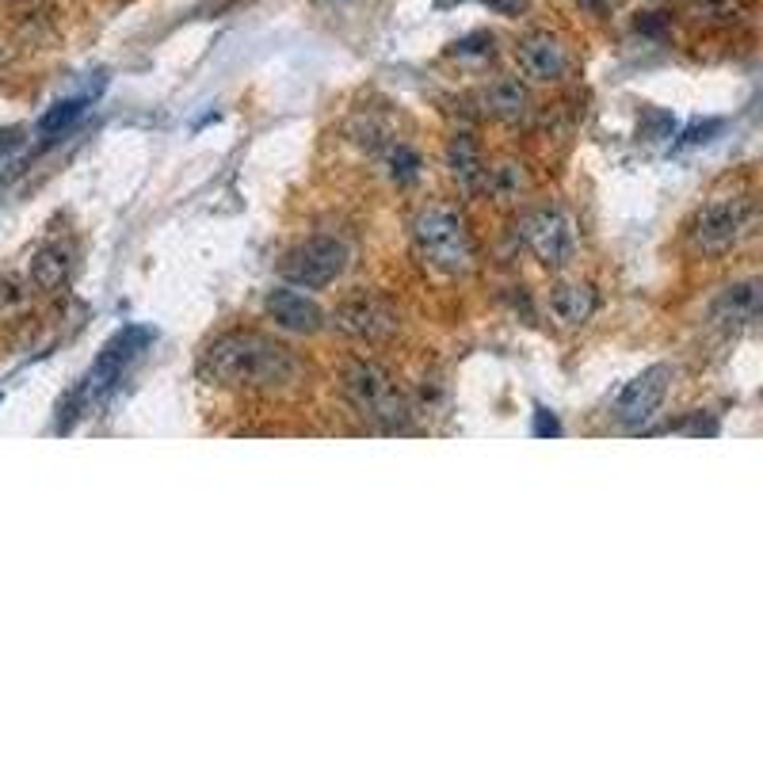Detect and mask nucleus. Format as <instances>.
Returning a JSON list of instances; mask_svg holds the SVG:
<instances>
[{"label": "nucleus", "instance_id": "13", "mask_svg": "<svg viewBox=\"0 0 763 763\" xmlns=\"http://www.w3.org/2000/svg\"><path fill=\"white\" fill-rule=\"evenodd\" d=\"M268 313H271V321L290 332H317L324 324V313L313 298L298 295V290H282V287L268 295Z\"/></svg>", "mask_w": 763, "mask_h": 763}, {"label": "nucleus", "instance_id": "29", "mask_svg": "<svg viewBox=\"0 0 763 763\" xmlns=\"http://www.w3.org/2000/svg\"><path fill=\"white\" fill-rule=\"evenodd\" d=\"M577 4H580V8H591V12H599V8H604L607 0H577Z\"/></svg>", "mask_w": 763, "mask_h": 763}, {"label": "nucleus", "instance_id": "5", "mask_svg": "<svg viewBox=\"0 0 763 763\" xmlns=\"http://www.w3.org/2000/svg\"><path fill=\"white\" fill-rule=\"evenodd\" d=\"M752 229V207L744 199H714L707 207L694 210L688 234L691 245L702 256H725L729 248L744 241V234Z\"/></svg>", "mask_w": 763, "mask_h": 763}, {"label": "nucleus", "instance_id": "22", "mask_svg": "<svg viewBox=\"0 0 763 763\" xmlns=\"http://www.w3.org/2000/svg\"><path fill=\"white\" fill-rule=\"evenodd\" d=\"M454 58H493V35H485V31H474V35L458 39L451 47Z\"/></svg>", "mask_w": 763, "mask_h": 763}, {"label": "nucleus", "instance_id": "20", "mask_svg": "<svg viewBox=\"0 0 763 763\" xmlns=\"http://www.w3.org/2000/svg\"><path fill=\"white\" fill-rule=\"evenodd\" d=\"M691 12L707 23H736L744 16L741 0H691Z\"/></svg>", "mask_w": 763, "mask_h": 763}, {"label": "nucleus", "instance_id": "27", "mask_svg": "<svg viewBox=\"0 0 763 763\" xmlns=\"http://www.w3.org/2000/svg\"><path fill=\"white\" fill-rule=\"evenodd\" d=\"M664 28H668V20H664L660 12H646V16L638 20V31H646V35H660Z\"/></svg>", "mask_w": 763, "mask_h": 763}, {"label": "nucleus", "instance_id": "31", "mask_svg": "<svg viewBox=\"0 0 763 763\" xmlns=\"http://www.w3.org/2000/svg\"><path fill=\"white\" fill-rule=\"evenodd\" d=\"M337 4H344V0H337Z\"/></svg>", "mask_w": 763, "mask_h": 763}, {"label": "nucleus", "instance_id": "19", "mask_svg": "<svg viewBox=\"0 0 763 763\" xmlns=\"http://www.w3.org/2000/svg\"><path fill=\"white\" fill-rule=\"evenodd\" d=\"M84 107H89V100H81V96L54 104V107L47 111V115L39 118V138H42V142H58V138H62V134L76 123V118L84 115Z\"/></svg>", "mask_w": 763, "mask_h": 763}, {"label": "nucleus", "instance_id": "3", "mask_svg": "<svg viewBox=\"0 0 763 763\" xmlns=\"http://www.w3.org/2000/svg\"><path fill=\"white\" fill-rule=\"evenodd\" d=\"M344 393L355 405V413L363 420H371L382 432H405L409 420H413V409H409V398L398 390L393 374L379 363H351L344 374Z\"/></svg>", "mask_w": 763, "mask_h": 763}, {"label": "nucleus", "instance_id": "26", "mask_svg": "<svg viewBox=\"0 0 763 763\" xmlns=\"http://www.w3.org/2000/svg\"><path fill=\"white\" fill-rule=\"evenodd\" d=\"M482 4L493 8L496 16H508V20H516V16L527 12V4L530 0H482Z\"/></svg>", "mask_w": 763, "mask_h": 763}, {"label": "nucleus", "instance_id": "8", "mask_svg": "<svg viewBox=\"0 0 763 763\" xmlns=\"http://www.w3.org/2000/svg\"><path fill=\"white\" fill-rule=\"evenodd\" d=\"M519 237L527 241L538 264L546 268H565L577 252V237H573V221L557 207H538L519 221Z\"/></svg>", "mask_w": 763, "mask_h": 763}, {"label": "nucleus", "instance_id": "12", "mask_svg": "<svg viewBox=\"0 0 763 763\" xmlns=\"http://www.w3.org/2000/svg\"><path fill=\"white\" fill-rule=\"evenodd\" d=\"M760 306H763L760 282L744 279V282H733V287H725L722 295H718L710 317H714L718 324H725V329H744V324H752L760 317Z\"/></svg>", "mask_w": 763, "mask_h": 763}, {"label": "nucleus", "instance_id": "7", "mask_svg": "<svg viewBox=\"0 0 763 763\" xmlns=\"http://www.w3.org/2000/svg\"><path fill=\"white\" fill-rule=\"evenodd\" d=\"M348 268V248L337 237H313V241L298 245L295 252L282 260V276L295 287L321 290L329 282H337L340 271Z\"/></svg>", "mask_w": 763, "mask_h": 763}, {"label": "nucleus", "instance_id": "28", "mask_svg": "<svg viewBox=\"0 0 763 763\" xmlns=\"http://www.w3.org/2000/svg\"><path fill=\"white\" fill-rule=\"evenodd\" d=\"M16 145H20V131H0V157H4V153H12Z\"/></svg>", "mask_w": 763, "mask_h": 763}, {"label": "nucleus", "instance_id": "11", "mask_svg": "<svg viewBox=\"0 0 763 763\" xmlns=\"http://www.w3.org/2000/svg\"><path fill=\"white\" fill-rule=\"evenodd\" d=\"M447 168L454 176V184L462 187L466 195H482L485 192V179H488V165H485V153L482 145L474 142V134H454L447 142Z\"/></svg>", "mask_w": 763, "mask_h": 763}, {"label": "nucleus", "instance_id": "30", "mask_svg": "<svg viewBox=\"0 0 763 763\" xmlns=\"http://www.w3.org/2000/svg\"><path fill=\"white\" fill-rule=\"evenodd\" d=\"M435 4H440V8H447V4H462V0H435Z\"/></svg>", "mask_w": 763, "mask_h": 763}, {"label": "nucleus", "instance_id": "14", "mask_svg": "<svg viewBox=\"0 0 763 763\" xmlns=\"http://www.w3.org/2000/svg\"><path fill=\"white\" fill-rule=\"evenodd\" d=\"M485 107L501 123H523L530 115V96L516 76H501V81H493L485 89Z\"/></svg>", "mask_w": 763, "mask_h": 763}, {"label": "nucleus", "instance_id": "10", "mask_svg": "<svg viewBox=\"0 0 763 763\" xmlns=\"http://www.w3.org/2000/svg\"><path fill=\"white\" fill-rule=\"evenodd\" d=\"M516 58H519V70L527 73L530 81H543V84L561 81L565 70H569V54H565V47L554 35H546V31L523 39Z\"/></svg>", "mask_w": 763, "mask_h": 763}, {"label": "nucleus", "instance_id": "9", "mask_svg": "<svg viewBox=\"0 0 763 763\" xmlns=\"http://www.w3.org/2000/svg\"><path fill=\"white\" fill-rule=\"evenodd\" d=\"M668 385H672V367L657 363L649 371H641L633 382H626V390L615 398V416L630 427H641L646 420L657 416V409L664 405Z\"/></svg>", "mask_w": 763, "mask_h": 763}, {"label": "nucleus", "instance_id": "15", "mask_svg": "<svg viewBox=\"0 0 763 763\" xmlns=\"http://www.w3.org/2000/svg\"><path fill=\"white\" fill-rule=\"evenodd\" d=\"M70 268H73V256L65 245H47L39 248L35 256H31V282H35L39 290H58L65 279H70Z\"/></svg>", "mask_w": 763, "mask_h": 763}, {"label": "nucleus", "instance_id": "24", "mask_svg": "<svg viewBox=\"0 0 763 763\" xmlns=\"http://www.w3.org/2000/svg\"><path fill=\"white\" fill-rule=\"evenodd\" d=\"M718 131H722V118H707V123H694L691 131L680 138V145H702V142L714 138Z\"/></svg>", "mask_w": 763, "mask_h": 763}, {"label": "nucleus", "instance_id": "18", "mask_svg": "<svg viewBox=\"0 0 763 763\" xmlns=\"http://www.w3.org/2000/svg\"><path fill=\"white\" fill-rule=\"evenodd\" d=\"M382 168H385V176H390L398 187H409V184H416V179H420V168H424V161H420V153L413 149V145L390 142L382 149Z\"/></svg>", "mask_w": 763, "mask_h": 763}, {"label": "nucleus", "instance_id": "16", "mask_svg": "<svg viewBox=\"0 0 763 763\" xmlns=\"http://www.w3.org/2000/svg\"><path fill=\"white\" fill-rule=\"evenodd\" d=\"M550 310L565 324H585L591 310H596V295H591V287H585V282H565V287H554Z\"/></svg>", "mask_w": 763, "mask_h": 763}, {"label": "nucleus", "instance_id": "4", "mask_svg": "<svg viewBox=\"0 0 763 763\" xmlns=\"http://www.w3.org/2000/svg\"><path fill=\"white\" fill-rule=\"evenodd\" d=\"M413 241H416L420 260L447 279L466 276L470 264H474V241H470V229L454 210L432 207V210L420 214L416 226H413Z\"/></svg>", "mask_w": 763, "mask_h": 763}, {"label": "nucleus", "instance_id": "2", "mask_svg": "<svg viewBox=\"0 0 763 763\" xmlns=\"http://www.w3.org/2000/svg\"><path fill=\"white\" fill-rule=\"evenodd\" d=\"M149 340H153V332L138 329V324L115 332V337L104 344V351L96 355V363L89 367L84 382L76 385V390L70 393V401L58 409V413H65V416H58V432H70L73 420L81 416V409H89V405H96L100 398H107V393L115 390V382L123 379V371L134 363V359H138V351L149 344Z\"/></svg>", "mask_w": 763, "mask_h": 763}, {"label": "nucleus", "instance_id": "21", "mask_svg": "<svg viewBox=\"0 0 763 763\" xmlns=\"http://www.w3.org/2000/svg\"><path fill=\"white\" fill-rule=\"evenodd\" d=\"M28 306L31 298L20 279H0V321H16V317L28 313Z\"/></svg>", "mask_w": 763, "mask_h": 763}, {"label": "nucleus", "instance_id": "23", "mask_svg": "<svg viewBox=\"0 0 763 763\" xmlns=\"http://www.w3.org/2000/svg\"><path fill=\"white\" fill-rule=\"evenodd\" d=\"M672 126H676V118L668 115V111H649V115L641 118V134H646V138H668Z\"/></svg>", "mask_w": 763, "mask_h": 763}, {"label": "nucleus", "instance_id": "17", "mask_svg": "<svg viewBox=\"0 0 763 763\" xmlns=\"http://www.w3.org/2000/svg\"><path fill=\"white\" fill-rule=\"evenodd\" d=\"M527 168L519 165V161H501V165L488 173L485 179V192L493 195L501 207H512V203H519L523 195H527Z\"/></svg>", "mask_w": 763, "mask_h": 763}, {"label": "nucleus", "instance_id": "6", "mask_svg": "<svg viewBox=\"0 0 763 763\" xmlns=\"http://www.w3.org/2000/svg\"><path fill=\"white\" fill-rule=\"evenodd\" d=\"M332 324L351 340L379 344V340H390L393 332H398L401 317L390 298L374 295V290H359V295H348L344 302L332 310Z\"/></svg>", "mask_w": 763, "mask_h": 763}, {"label": "nucleus", "instance_id": "1", "mask_svg": "<svg viewBox=\"0 0 763 763\" xmlns=\"http://www.w3.org/2000/svg\"><path fill=\"white\" fill-rule=\"evenodd\" d=\"M203 379L218 385H282L298 374V359L290 348L276 344V340L260 337V332H226L203 351L199 363Z\"/></svg>", "mask_w": 763, "mask_h": 763}, {"label": "nucleus", "instance_id": "25", "mask_svg": "<svg viewBox=\"0 0 763 763\" xmlns=\"http://www.w3.org/2000/svg\"><path fill=\"white\" fill-rule=\"evenodd\" d=\"M535 435H543V440H557L561 435V424H557L550 409H535Z\"/></svg>", "mask_w": 763, "mask_h": 763}]
</instances>
